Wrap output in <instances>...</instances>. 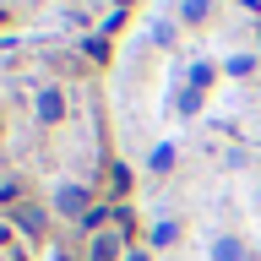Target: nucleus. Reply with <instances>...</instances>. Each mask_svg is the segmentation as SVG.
Segmentation results:
<instances>
[{"label":"nucleus","mask_w":261,"mask_h":261,"mask_svg":"<svg viewBox=\"0 0 261 261\" xmlns=\"http://www.w3.org/2000/svg\"><path fill=\"white\" fill-rule=\"evenodd\" d=\"M55 212H65V218L87 212V191H82V185H60V191H55Z\"/></svg>","instance_id":"1"},{"label":"nucleus","mask_w":261,"mask_h":261,"mask_svg":"<svg viewBox=\"0 0 261 261\" xmlns=\"http://www.w3.org/2000/svg\"><path fill=\"white\" fill-rule=\"evenodd\" d=\"M60 114H65V98H60V87H44V93H38V120H44V125H55Z\"/></svg>","instance_id":"2"},{"label":"nucleus","mask_w":261,"mask_h":261,"mask_svg":"<svg viewBox=\"0 0 261 261\" xmlns=\"http://www.w3.org/2000/svg\"><path fill=\"white\" fill-rule=\"evenodd\" d=\"M212 261H250V256H245V245L234 240V234H218V240H212Z\"/></svg>","instance_id":"3"},{"label":"nucleus","mask_w":261,"mask_h":261,"mask_svg":"<svg viewBox=\"0 0 261 261\" xmlns=\"http://www.w3.org/2000/svg\"><path fill=\"white\" fill-rule=\"evenodd\" d=\"M147 163H152V174H169V169H174V147H169V142H158Z\"/></svg>","instance_id":"4"},{"label":"nucleus","mask_w":261,"mask_h":261,"mask_svg":"<svg viewBox=\"0 0 261 261\" xmlns=\"http://www.w3.org/2000/svg\"><path fill=\"white\" fill-rule=\"evenodd\" d=\"M207 11H212V0H185V6H179V16H185V22H201Z\"/></svg>","instance_id":"5"},{"label":"nucleus","mask_w":261,"mask_h":261,"mask_svg":"<svg viewBox=\"0 0 261 261\" xmlns=\"http://www.w3.org/2000/svg\"><path fill=\"white\" fill-rule=\"evenodd\" d=\"M174 234H179V223H174V218H163V223L152 228V245H174Z\"/></svg>","instance_id":"6"},{"label":"nucleus","mask_w":261,"mask_h":261,"mask_svg":"<svg viewBox=\"0 0 261 261\" xmlns=\"http://www.w3.org/2000/svg\"><path fill=\"white\" fill-rule=\"evenodd\" d=\"M93 261H114V234H98L93 240Z\"/></svg>","instance_id":"7"},{"label":"nucleus","mask_w":261,"mask_h":261,"mask_svg":"<svg viewBox=\"0 0 261 261\" xmlns=\"http://www.w3.org/2000/svg\"><path fill=\"white\" fill-rule=\"evenodd\" d=\"M201 109V93H196V87H185V93H179V114H196Z\"/></svg>","instance_id":"8"},{"label":"nucleus","mask_w":261,"mask_h":261,"mask_svg":"<svg viewBox=\"0 0 261 261\" xmlns=\"http://www.w3.org/2000/svg\"><path fill=\"white\" fill-rule=\"evenodd\" d=\"M228 71H234V76H250V71H256V60H250V55H234V60H228Z\"/></svg>","instance_id":"9"},{"label":"nucleus","mask_w":261,"mask_h":261,"mask_svg":"<svg viewBox=\"0 0 261 261\" xmlns=\"http://www.w3.org/2000/svg\"><path fill=\"white\" fill-rule=\"evenodd\" d=\"M109 185H114V191H125V185H130V169H125V163H114V169H109Z\"/></svg>","instance_id":"10"},{"label":"nucleus","mask_w":261,"mask_h":261,"mask_svg":"<svg viewBox=\"0 0 261 261\" xmlns=\"http://www.w3.org/2000/svg\"><path fill=\"white\" fill-rule=\"evenodd\" d=\"M125 261H147V256H125Z\"/></svg>","instance_id":"11"},{"label":"nucleus","mask_w":261,"mask_h":261,"mask_svg":"<svg viewBox=\"0 0 261 261\" xmlns=\"http://www.w3.org/2000/svg\"><path fill=\"white\" fill-rule=\"evenodd\" d=\"M0 22H6V11H0Z\"/></svg>","instance_id":"12"}]
</instances>
